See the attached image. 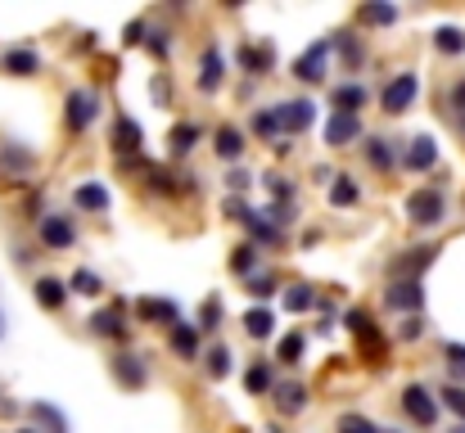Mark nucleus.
<instances>
[{
    "mask_svg": "<svg viewBox=\"0 0 465 433\" xmlns=\"http://www.w3.org/2000/svg\"><path fill=\"white\" fill-rule=\"evenodd\" d=\"M416 95H420V77L416 73H398L389 86H384V95H380V104H384V113H407L411 104H416Z\"/></svg>",
    "mask_w": 465,
    "mask_h": 433,
    "instance_id": "nucleus-1",
    "label": "nucleus"
},
{
    "mask_svg": "<svg viewBox=\"0 0 465 433\" xmlns=\"http://www.w3.org/2000/svg\"><path fill=\"white\" fill-rule=\"evenodd\" d=\"M443 212H448L443 190H411V194H407V217H411L416 226H439Z\"/></svg>",
    "mask_w": 465,
    "mask_h": 433,
    "instance_id": "nucleus-2",
    "label": "nucleus"
},
{
    "mask_svg": "<svg viewBox=\"0 0 465 433\" xmlns=\"http://www.w3.org/2000/svg\"><path fill=\"white\" fill-rule=\"evenodd\" d=\"M402 411H407L416 425L430 429V425L439 420V398H434L430 389H420V384H407V389H402Z\"/></svg>",
    "mask_w": 465,
    "mask_h": 433,
    "instance_id": "nucleus-3",
    "label": "nucleus"
},
{
    "mask_svg": "<svg viewBox=\"0 0 465 433\" xmlns=\"http://www.w3.org/2000/svg\"><path fill=\"white\" fill-rule=\"evenodd\" d=\"M64 118H68V127H73V132H86V127L100 118V95H95V91H73V95H68V113H64Z\"/></svg>",
    "mask_w": 465,
    "mask_h": 433,
    "instance_id": "nucleus-4",
    "label": "nucleus"
},
{
    "mask_svg": "<svg viewBox=\"0 0 465 433\" xmlns=\"http://www.w3.org/2000/svg\"><path fill=\"white\" fill-rule=\"evenodd\" d=\"M276 113H281V132H290V136L294 132H308L312 123H316V104L312 100H285Z\"/></svg>",
    "mask_w": 465,
    "mask_h": 433,
    "instance_id": "nucleus-5",
    "label": "nucleus"
},
{
    "mask_svg": "<svg viewBox=\"0 0 465 433\" xmlns=\"http://www.w3.org/2000/svg\"><path fill=\"white\" fill-rule=\"evenodd\" d=\"M384 302L393 307V311H420V302H425V289H420V280H393L389 285V293H384Z\"/></svg>",
    "mask_w": 465,
    "mask_h": 433,
    "instance_id": "nucleus-6",
    "label": "nucleus"
},
{
    "mask_svg": "<svg viewBox=\"0 0 465 433\" xmlns=\"http://www.w3.org/2000/svg\"><path fill=\"white\" fill-rule=\"evenodd\" d=\"M357 136H361V118H357V113H330V123H325V144L343 149V144H352Z\"/></svg>",
    "mask_w": 465,
    "mask_h": 433,
    "instance_id": "nucleus-7",
    "label": "nucleus"
},
{
    "mask_svg": "<svg viewBox=\"0 0 465 433\" xmlns=\"http://www.w3.org/2000/svg\"><path fill=\"white\" fill-rule=\"evenodd\" d=\"M325 59H330V41H316L312 50H303V54L294 59V77L321 82V77H325Z\"/></svg>",
    "mask_w": 465,
    "mask_h": 433,
    "instance_id": "nucleus-8",
    "label": "nucleus"
},
{
    "mask_svg": "<svg viewBox=\"0 0 465 433\" xmlns=\"http://www.w3.org/2000/svg\"><path fill=\"white\" fill-rule=\"evenodd\" d=\"M91 330H95V334H104V339H114V334H123V330H127V302L118 298V302H109V307H100V311L91 316Z\"/></svg>",
    "mask_w": 465,
    "mask_h": 433,
    "instance_id": "nucleus-9",
    "label": "nucleus"
},
{
    "mask_svg": "<svg viewBox=\"0 0 465 433\" xmlns=\"http://www.w3.org/2000/svg\"><path fill=\"white\" fill-rule=\"evenodd\" d=\"M439 162V144L430 141V136H416V141L402 149V167L407 172H430Z\"/></svg>",
    "mask_w": 465,
    "mask_h": 433,
    "instance_id": "nucleus-10",
    "label": "nucleus"
},
{
    "mask_svg": "<svg viewBox=\"0 0 465 433\" xmlns=\"http://www.w3.org/2000/svg\"><path fill=\"white\" fill-rule=\"evenodd\" d=\"M41 240H45V249H68V244L77 240V231H73V221H68V217L50 212V217L41 221Z\"/></svg>",
    "mask_w": 465,
    "mask_h": 433,
    "instance_id": "nucleus-11",
    "label": "nucleus"
},
{
    "mask_svg": "<svg viewBox=\"0 0 465 433\" xmlns=\"http://www.w3.org/2000/svg\"><path fill=\"white\" fill-rule=\"evenodd\" d=\"M141 141H145V136H141V127H136V123L123 113V118L114 123V153H123V162H127V158H136Z\"/></svg>",
    "mask_w": 465,
    "mask_h": 433,
    "instance_id": "nucleus-12",
    "label": "nucleus"
},
{
    "mask_svg": "<svg viewBox=\"0 0 465 433\" xmlns=\"http://www.w3.org/2000/svg\"><path fill=\"white\" fill-rule=\"evenodd\" d=\"M222 77H226V59H222L217 45H208V50H203V73H199V91L213 95V91L222 86Z\"/></svg>",
    "mask_w": 465,
    "mask_h": 433,
    "instance_id": "nucleus-13",
    "label": "nucleus"
},
{
    "mask_svg": "<svg viewBox=\"0 0 465 433\" xmlns=\"http://www.w3.org/2000/svg\"><path fill=\"white\" fill-rule=\"evenodd\" d=\"M136 311H141V320L181 325V311H176V302H167V298H141V302H136Z\"/></svg>",
    "mask_w": 465,
    "mask_h": 433,
    "instance_id": "nucleus-14",
    "label": "nucleus"
},
{
    "mask_svg": "<svg viewBox=\"0 0 465 433\" xmlns=\"http://www.w3.org/2000/svg\"><path fill=\"white\" fill-rule=\"evenodd\" d=\"M330 100H334V113H357L371 95H366V86L348 82V86H334V91H330Z\"/></svg>",
    "mask_w": 465,
    "mask_h": 433,
    "instance_id": "nucleus-15",
    "label": "nucleus"
},
{
    "mask_svg": "<svg viewBox=\"0 0 465 433\" xmlns=\"http://www.w3.org/2000/svg\"><path fill=\"white\" fill-rule=\"evenodd\" d=\"M172 352H176L181 361H194V357H199V330L185 325V320L172 325Z\"/></svg>",
    "mask_w": 465,
    "mask_h": 433,
    "instance_id": "nucleus-16",
    "label": "nucleus"
},
{
    "mask_svg": "<svg viewBox=\"0 0 465 433\" xmlns=\"http://www.w3.org/2000/svg\"><path fill=\"white\" fill-rule=\"evenodd\" d=\"M114 375H118V384H127V389H141L150 370H145V361H141V357H132V352H127V357H118V361H114Z\"/></svg>",
    "mask_w": 465,
    "mask_h": 433,
    "instance_id": "nucleus-17",
    "label": "nucleus"
},
{
    "mask_svg": "<svg viewBox=\"0 0 465 433\" xmlns=\"http://www.w3.org/2000/svg\"><path fill=\"white\" fill-rule=\"evenodd\" d=\"M276 407H281V416H299L308 407V389L303 384H281L276 389Z\"/></svg>",
    "mask_w": 465,
    "mask_h": 433,
    "instance_id": "nucleus-18",
    "label": "nucleus"
},
{
    "mask_svg": "<svg viewBox=\"0 0 465 433\" xmlns=\"http://www.w3.org/2000/svg\"><path fill=\"white\" fill-rule=\"evenodd\" d=\"M77 208H86V212H104L109 208V190L104 185H95V181H86V185H77Z\"/></svg>",
    "mask_w": 465,
    "mask_h": 433,
    "instance_id": "nucleus-19",
    "label": "nucleus"
},
{
    "mask_svg": "<svg viewBox=\"0 0 465 433\" xmlns=\"http://www.w3.org/2000/svg\"><path fill=\"white\" fill-rule=\"evenodd\" d=\"M68 293H73V289L64 285V280H50V276H45V280H36V302H41L45 311L64 307V298H68Z\"/></svg>",
    "mask_w": 465,
    "mask_h": 433,
    "instance_id": "nucleus-20",
    "label": "nucleus"
},
{
    "mask_svg": "<svg viewBox=\"0 0 465 433\" xmlns=\"http://www.w3.org/2000/svg\"><path fill=\"white\" fill-rule=\"evenodd\" d=\"M240 64H244L249 73H267V68L276 64V50H272V45H244V50H240Z\"/></svg>",
    "mask_w": 465,
    "mask_h": 433,
    "instance_id": "nucleus-21",
    "label": "nucleus"
},
{
    "mask_svg": "<svg viewBox=\"0 0 465 433\" xmlns=\"http://www.w3.org/2000/svg\"><path fill=\"white\" fill-rule=\"evenodd\" d=\"M5 68L14 77H32L41 68V59H36V50H5Z\"/></svg>",
    "mask_w": 465,
    "mask_h": 433,
    "instance_id": "nucleus-22",
    "label": "nucleus"
},
{
    "mask_svg": "<svg viewBox=\"0 0 465 433\" xmlns=\"http://www.w3.org/2000/svg\"><path fill=\"white\" fill-rule=\"evenodd\" d=\"M194 141H199V127H194V123H176V127H172V136H167L172 158H185V153L194 149Z\"/></svg>",
    "mask_w": 465,
    "mask_h": 433,
    "instance_id": "nucleus-23",
    "label": "nucleus"
},
{
    "mask_svg": "<svg viewBox=\"0 0 465 433\" xmlns=\"http://www.w3.org/2000/svg\"><path fill=\"white\" fill-rule=\"evenodd\" d=\"M240 153H244V136H240L235 127H222V132H217V158L235 162Z\"/></svg>",
    "mask_w": 465,
    "mask_h": 433,
    "instance_id": "nucleus-24",
    "label": "nucleus"
},
{
    "mask_svg": "<svg viewBox=\"0 0 465 433\" xmlns=\"http://www.w3.org/2000/svg\"><path fill=\"white\" fill-rule=\"evenodd\" d=\"M244 330H249V334H253V339H267V334H272V330H276V316H272V311H267V307H253V311H249V316H244Z\"/></svg>",
    "mask_w": 465,
    "mask_h": 433,
    "instance_id": "nucleus-25",
    "label": "nucleus"
},
{
    "mask_svg": "<svg viewBox=\"0 0 465 433\" xmlns=\"http://www.w3.org/2000/svg\"><path fill=\"white\" fill-rule=\"evenodd\" d=\"M330 203H334V208H352V203H357V185H352V176H334V185H330Z\"/></svg>",
    "mask_w": 465,
    "mask_h": 433,
    "instance_id": "nucleus-26",
    "label": "nucleus"
},
{
    "mask_svg": "<svg viewBox=\"0 0 465 433\" xmlns=\"http://www.w3.org/2000/svg\"><path fill=\"white\" fill-rule=\"evenodd\" d=\"M434 45H439L443 54H465V32L461 27H439V32H434Z\"/></svg>",
    "mask_w": 465,
    "mask_h": 433,
    "instance_id": "nucleus-27",
    "label": "nucleus"
},
{
    "mask_svg": "<svg viewBox=\"0 0 465 433\" xmlns=\"http://www.w3.org/2000/svg\"><path fill=\"white\" fill-rule=\"evenodd\" d=\"M244 226L253 231V240H262V244H281V226H276V221H262V212H253Z\"/></svg>",
    "mask_w": 465,
    "mask_h": 433,
    "instance_id": "nucleus-28",
    "label": "nucleus"
},
{
    "mask_svg": "<svg viewBox=\"0 0 465 433\" xmlns=\"http://www.w3.org/2000/svg\"><path fill=\"white\" fill-rule=\"evenodd\" d=\"M312 302H316V289L312 285H290L285 289V307H290V311H308Z\"/></svg>",
    "mask_w": 465,
    "mask_h": 433,
    "instance_id": "nucleus-29",
    "label": "nucleus"
},
{
    "mask_svg": "<svg viewBox=\"0 0 465 433\" xmlns=\"http://www.w3.org/2000/svg\"><path fill=\"white\" fill-rule=\"evenodd\" d=\"M231 361H235V357H231L226 343L213 348V352H208V375H213V379H226V375H231Z\"/></svg>",
    "mask_w": 465,
    "mask_h": 433,
    "instance_id": "nucleus-30",
    "label": "nucleus"
},
{
    "mask_svg": "<svg viewBox=\"0 0 465 433\" xmlns=\"http://www.w3.org/2000/svg\"><path fill=\"white\" fill-rule=\"evenodd\" d=\"M68 289H73V293H82V298H95L104 285H100V276H95V271H73Z\"/></svg>",
    "mask_w": 465,
    "mask_h": 433,
    "instance_id": "nucleus-31",
    "label": "nucleus"
},
{
    "mask_svg": "<svg viewBox=\"0 0 465 433\" xmlns=\"http://www.w3.org/2000/svg\"><path fill=\"white\" fill-rule=\"evenodd\" d=\"M330 45H334V50H339V54H343V59H348L352 68L361 64V45H357V36H352V32H339V36H334Z\"/></svg>",
    "mask_w": 465,
    "mask_h": 433,
    "instance_id": "nucleus-32",
    "label": "nucleus"
},
{
    "mask_svg": "<svg viewBox=\"0 0 465 433\" xmlns=\"http://www.w3.org/2000/svg\"><path fill=\"white\" fill-rule=\"evenodd\" d=\"M366 158L384 172V167H393V149H389V141H380V136H371V144H366Z\"/></svg>",
    "mask_w": 465,
    "mask_h": 433,
    "instance_id": "nucleus-33",
    "label": "nucleus"
},
{
    "mask_svg": "<svg viewBox=\"0 0 465 433\" xmlns=\"http://www.w3.org/2000/svg\"><path fill=\"white\" fill-rule=\"evenodd\" d=\"M253 132H258V136H276V132H281V113H276V109H258V113H253Z\"/></svg>",
    "mask_w": 465,
    "mask_h": 433,
    "instance_id": "nucleus-34",
    "label": "nucleus"
},
{
    "mask_svg": "<svg viewBox=\"0 0 465 433\" xmlns=\"http://www.w3.org/2000/svg\"><path fill=\"white\" fill-rule=\"evenodd\" d=\"M32 416H36L41 425H50V433H68V425H64V416H59L54 407H45V402H36V407H32Z\"/></svg>",
    "mask_w": 465,
    "mask_h": 433,
    "instance_id": "nucleus-35",
    "label": "nucleus"
},
{
    "mask_svg": "<svg viewBox=\"0 0 465 433\" xmlns=\"http://www.w3.org/2000/svg\"><path fill=\"white\" fill-rule=\"evenodd\" d=\"M361 18H366V23H375V27H384V23H393V18H398V9H393V5H361Z\"/></svg>",
    "mask_w": 465,
    "mask_h": 433,
    "instance_id": "nucleus-36",
    "label": "nucleus"
},
{
    "mask_svg": "<svg viewBox=\"0 0 465 433\" xmlns=\"http://www.w3.org/2000/svg\"><path fill=\"white\" fill-rule=\"evenodd\" d=\"M253 262H258V249H253V244H240V249H235V258H231L235 276H249V271H253Z\"/></svg>",
    "mask_w": 465,
    "mask_h": 433,
    "instance_id": "nucleus-37",
    "label": "nucleus"
},
{
    "mask_svg": "<svg viewBox=\"0 0 465 433\" xmlns=\"http://www.w3.org/2000/svg\"><path fill=\"white\" fill-rule=\"evenodd\" d=\"M244 389H249L253 398H258V393H267V389H272V370H267V366H253V370L244 375Z\"/></svg>",
    "mask_w": 465,
    "mask_h": 433,
    "instance_id": "nucleus-38",
    "label": "nucleus"
},
{
    "mask_svg": "<svg viewBox=\"0 0 465 433\" xmlns=\"http://www.w3.org/2000/svg\"><path fill=\"white\" fill-rule=\"evenodd\" d=\"M303 348H308V343H303V334H290V339H281V361H285V366H294V361L303 357Z\"/></svg>",
    "mask_w": 465,
    "mask_h": 433,
    "instance_id": "nucleus-39",
    "label": "nucleus"
},
{
    "mask_svg": "<svg viewBox=\"0 0 465 433\" xmlns=\"http://www.w3.org/2000/svg\"><path fill=\"white\" fill-rule=\"evenodd\" d=\"M439 398H443V407H448V411H457V416L465 420V389H461V384H448Z\"/></svg>",
    "mask_w": 465,
    "mask_h": 433,
    "instance_id": "nucleus-40",
    "label": "nucleus"
},
{
    "mask_svg": "<svg viewBox=\"0 0 465 433\" xmlns=\"http://www.w3.org/2000/svg\"><path fill=\"white\" fill-rule=\"evenodd\" d=\"M199 320H203L199 330H217V320H222V298H208L203 311H199Z\"/></svg>",
    "mask_w": 465,
    "mask_h": 433,
    "instance_id": "nucleus-41",
    "label": "nucleus"
},
{
    "mask_svg": "<svg viewBox=\"0 0 465 433\" xmlns=\"http://www.w3.org/2000/svg\"><path fill=\"white\" fill-rule=\"evenodd\" d=\"M339 433H384V429H375L366 416H343V420H339Z\"/></svg>",
    "mask_w": 465,
    "mask_h": 433,
    "instance_id": "nucleus-42",
    "label": "nucleus"
},
{
    "mask_svg": "<svg viewBox=\"0 0 465 433\" xmlns=\"http://www.w3.org/2000/svg\"><path fill=\"white\" fill-rule=\"evenodd\" d=\"M443 357H448L452 375H461V379H465V348H461V343H448V348H443Z\"/></svg>",
    "mask_w": 465,
    "mask_h": 433,
    "instance_id": "nucleus-43",
    "label": "nucleus"
},
{
    "mask_svg": "<svg viewBox=\"0 0 465 433\" xmlns=\"http://www.w3.org/2000/svg\"><path fill=\"white\" fill-rule=\"evenodd\" d=\"M249 293H253V298H272V293H276V280H272V276H249Z\"/></svg>",
    "mask_w": 465,
    "mask_h": 433,
    "instance_id": "nucleus-44",
    "label": "nucleus"
},
{
    "mask_svg": "<svg viewBox=\"0 0 465 433\" xmlns=\"http://www.w3.org/2000/svg\"><path fill=\"white\" fill-rule=\"evenodd\" d=\"M226 217H235V221H249L253 212H249V208H244L240 199H226Z\"/></svg>",
    "mask_w": 465,
    "mask_h": 433,
    "instance_id": "nucleus-45",
    "label": "nucleus"
},
{
    "mask_svg": "<svg viewBox=\"0 0 465 433\" xmlns=\"http://www.w3.org/2000/svg\"><path fill=\"white\" fill-rule=\"evenodd\" d=\"M398 334H402V339H407V343H411V339H420V316H407V320H402V330H398Z\"/></svg>",
    "mask_w": 465,
    "mask_h": 433,
    "instance_id": "nucleus-46",
    "label": "nucleus"
},
{
    "mask_svg": "<svg viewBox=\"0 0 465 433\" xmlns=\"http://www.w3.org/2000/svg\"><path fill=\"white\" fill-rule=\"evenodd\" d=\"M150 185H154V190H172V172H163V167H150Z\"/></svg>",
    "mask_w": 465,
    "mask_h": 433,
    "instance_id": "nucleus-47",
    "label": "nucleus"
},
{
    "mask_svg": "<svg viewBox=\"0 0 465 433\" xmlns=\"http://www.w3.org/2000/svg\"><path fill=\"white\" fill-rule=\"evenodd\" d=\"M452 113H457V118H465V82H457V86H452Z\"/></svg>",
    "mask_w": 465,
    "mask_h": 433,
    "instance_id": "nucleus-48",
    "label": "nucleus"
},
{
    "mask_svg": "<svg viewBox=\"0 0 465 433\" xmlns=\"http://www.w3.org/2000/svg\"><path fill=\"white\" fill-rule=\"evenodd\" d=\"M226 181H231V190H235V194H240V190H249V185H253V176H249V172H231V176H226Z\"/></svg>",
    "mask_w": 465,
    "mask_h": 433,
    "instance_id": "nucleus-49",
    "label": "nucleus"
},
{
    "mask_svg": "<svg viewBox=\"0 0 465 433\" xmlns=\"http://www.w3.org/2000/svg\"><path fill=\"white\" fill-rule=\"evenodd\" d=\"M150 50H154V54H167V36H163V32L150 36Z\"/></svg>",
    "mask_w": 465,
    "mask_h": 433,
    "instance_id": "nucleus-50",
    "label": "nucleus"
},
{
    "mask_svg": "<svg viewBox=\"0 0 465 433\" xmlns=\"http://www.w3.org/2000/svg\"><path fill=\"white\" fill-rule=\"evenodd\" d=\"M141 32H145V23H132V27H127V45H136V41H141Z\"/></svg>",
    "mask_w": 465,
    "mask_h": 433,
    "instance_id": "nucleus-51",
    "label": "nucleus"
},
{
    "mask_svg": "<svg viewBox=\"0 0 465 433\" xmlns=\"http://www.w3.org/2000/svg\"><path fill=\"white\" fill-rule=\"evenodd\" d=\"M5 325H9V320H5V311H0V339H5Z\"/></svg>",
    "mask_w": 465,
    "mask_h": 433,
    "instance_id": "nucleus-52",
    "label": "nucleus"
},
{
    "mask_svg": "<svg viewBox=\"0 0 465 433\" xmlns=\"http://www.w3.org/2000/svg\"><path fill=\"white\" fill-rule=\"evenodd\" d=\"M448 433H465V425H457V429H448Z\"/></svg>",
    "mask_w": 465,
    "mask_h": 433,
    "instance_id": "nucleus-53",
    "label": "nucleus"
},
{
    "mask_svg": "<svg viewBox=\"0 0 465 433\" xmlns=\"http://www.w3.org/2000/svg\"><path fill=\"white\" fill-rule=\"evenodd\" d=\"M18 433H32V429H18Z\"/></svg>",
    "mask_w": 465,
    "mask_h": 433,
    "instance_id": "nucleus-54",
    "label": "nucleus"
}]
</instances>
